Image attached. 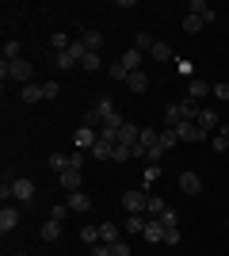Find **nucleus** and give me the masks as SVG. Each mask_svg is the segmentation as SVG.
Masks as SVG:
<instances>
[{
	"mask_svg": "<svg viewBox=\"0 0 229 256\" xmlns=\"http://www.w3.org/2000/svg\"><path fill=\"white\" fill-rule=\"evenodd\" d=\"M31 73H34V65L27 62V58L0 65V80H4V84H8V80H23V84H31Z\"/></svg>",
	"mask_w": 229,
	"mask_h": 256,
	"instance_id": "1",
	"label": "nucleus"
},
{
	"mask_svg": "<svg viewBox=\"0 0 229 256\" xmlns=\"http://www.w3.org/2000/svg\"><path fill=\"white\" fill-rule=\"evenodd\" d=\"M11 199H15V203H31V199H34V184L27 180V176L11 180Z\"/></svg>",
	"mask_w": 229,
	"mask_h": 256,
	"instance_id": "2",
	"label": "nucleus"
},
{
	"mask_svg": "<svg viewBox=\"0 0 229 256\" xmlns=\"http://www.w3.org/2000/svg\"><path fill=\"white\" fill-rule=\"evenodd\" d=\"M145 203H149V195H145V192H126V195H122L126 214H145Z\"/></svg>",
	"mask_w": 229,
	"mask_h": 256,
	"instance_id": "3",
	"label": "nucleus"
},
{
	"mask_svg": "<svg viewBox=\"0 0 229 256\" xmlns=\"http://www.w3.org/2000/svg\"><path fill=\"white\" fill-rule=\"evenodd\" d=\"M176 138H180V142H203V138H207V134L199 130V122H191V118H184V122L176 126Z\"/></svg>",
	"mask_w": 229,
	"mask_h": 256,
	"instance_id": "4",
	"label": "nucleus"
},
{
	"mask_svg": "<svg viewBox=\"0 0 229 256\" xmlns=\"http://www.w3.org/2000/svg\"><path fill=\"white\" fill-rule=\"evenodd\" d=\"M73 142H76V150L84 153V150H92V146L99 142V130H96V126H80V130L73 134Z\"/></svg>",
	"mask_w": 229,
	"mask_h": 256,
	"instance_id": "5",
	"label": "nucleus"
},
{
	"mask_svg": "<svg viewBox=\"0 0 229 256\" xmlns=\"http://www.w3.org/2000/svg\"><path fill=\"white\" fill-rule=\"evenodd\" d=\"M199 130H203V134H207V138H214V134H218V115H214V111H210V107H203V111H199Z\"/></svg>",
	"mask_w": 229,
	"mask_h": 256,
	"instance_id": "6",
	"label": "nucleus"
},
{
	"mask_svg": "<svg viewBox=\"0 0 229 256\" xmlns=\"http://www.w3.org/2000/svg\"><path fill=\"white\" fill-rule=\"evenodd\" d=\"M15 226H19V206L4 203V210H0V234H11Z\"/></svg>",
	"mask_w": 229,
	"mask_h": 256,
	"instance_id": "7",
	"label": "nucleus"
},
{
	"mask_svg": "<svg viewBox=\"0 0 229 256\" xmlns=\"http://www.w3.org/2000/svg\"><path fill=\"white\" fill-rule=\"evenodd\" d=\"M184 118H187L184 115V104H168V107H164V130H176Z\"/></svg>",
	"mask_w": 229,
	"mask_h": 256,
	"instance_id": "8",
	"label": "nucleus"
},
{
	"mask_svg": "<svg viewBox=\"0 0 229 256\" xmlns=\"http://www.w3.org/2000/svg\"><path fill=\"white\" fill-rule=\"evenodd\" d=\"M210 92H214V84H207V80H203V76H195V80H187V100H203V96H210Z\"/></svg>",
	"mask_w": 229,
	"mask_h": 256,
	"instance_id": "9",
	"label": "nucleus"
},
{
	"mask_svg": "<svg viewBox=\"0 0 229 256\" xmlns=\"http://www.w3.org/2000/svg\"><path fill=\"white\" fill-rule=\"evenodd\" d=\"M138 138H142V126H134V122H122V130H119V146L134 150V146H138Z\"/></svg>",
	"mask_w": 229,
	"mask_h": 256,
	"instance_id": "10",
	"label": "nucleus"
},
{
	"mask_svg": "<svg viewBox=\"0 0 229 256\" xmlns=\"http://www.w3.org/2000/svg\"><path fill=\"white\" fill-rule=\"evenodd\" d=\"M57 180H61V188H65V192H80V184H84V176H80V168H69V172H61Z\"/></svg>",
	"mask_w": 229,
	"mask_h": 256,
	"instance_id": "11",
	"label": "nucleus"
},
{
	"mask_svg": "<svg viewBox=\"0 0 229 256\" xmlns=\"http://www.w3.org/2000/svg\"><path fill=\"white\" fill-rule=\"evenodd\" d=\"M180 188H184L187 195H199L203 192V176H199V172H184V176H180Z\"/></svg>",
	"mask_w": 229,
	"mask_h": 256,
	"instance_id": "12",
	"label": "nucleus"
},
{
	"mask_svg": "<svg viewBox=\"0 0 229 256\" xmlns=\"http://www.w3.org/2000/svg\"><path fill=\"white\" fill-rule=\"evenodd\" d=\"M145 241H149V245H157V241H164V222L161 218H149V226H145Z\"/></svg>",
	"mask_w": 229,
	"mask_h": 256,
	"instance_id": "13",
	"label": "nucleus"
},
{
	"mask_svg": "<svg viewBox=\"0 0 229 256\" xmlns=\"http://www.w3.org/2000/svg\"><path fill=\"white\" fill-rule=\"evenodd\" d=\"M99 241H103V245H115V241H122V230L115 222H103L99 226Z\"/></svg>",
	"mask_w": 229,
	"mask_h": 256,
	"instance_id": "14",
	"label": "nucleus"
},
{
	"mask_svg": "<svg viewBox=\"0 0 229 256\" xmlns=\"http://www.w3.org/2000/svg\"><path fill=\"white\" fill-rule=\"evenodd\" d=\"M88 206H92V199H88L84 192H69V210L73 214H84Z\"/></svg>",
	"mask_w": 229,
	"mask_h": 256,
	"instance_id": "15",
	"label": "nucleus"
},
{
	"mask_svg": "<svg viewBox=\"0 0 229 256\" xmlns=\"http://www.w3.org/2000/svg\"><path fill=\"white\" fill-rule=\"evenodd\" d=\"M187 12H191V16H199L203 23H214V12H210L207 0H191V8H187Z\"/></svg>",
	"mask_w": 229,
	"mask_h": 256,
	"instance_id": "16",
	"label": "nucleus"
},
{
	"mask_svg": "<svg viewBox=\"0 0 229 256\" xmlns=\"http://www.w3.org/2000/svg\"><path fill=\"white\" fill-rule=\"evenodd\" d=\"M111 153H115V142H107V138H99L96 146H92V157L96 160H111Z\"/></svg>",
	"mask_w": 229,
	"mask_h": 256,
	"instance_id": "17",
	"label": "nucleus"
},
{
	"mask_svg": "<svg viewBox=\"0 0 229 256\" xmlns=\"http://www.w3.org/2000/svg\"><path fill=\"white\" fill-rule=\"evenodd\" d=\"M80 42H84L88 54H99V46H103V34H99V31H84V34H80Z\"/></svg>",
	"mask_w": 229,
	"mask_h": 256,
	"instance_id": "18",
	"label": "nucleus"
},
{
	"mask_svg": "<svg viewBox=\"0 0 229 256\" xmlns=\"http://www.w3.org/2000/svg\"><path fill=\"white\" fill-rule=\"evenodd\" d=\"M210 146H214V153H226L229 150V122H222V130L210 138Z\"/></svg>",
	"mask_w": 229,
	"mask_h": 256,
	"instance_id": "19",
	"label": "nucleus"
},
{
	"mask_svg": "<svg viewBox=\"0 0 229 256\" xmlns=\"http://www.w3.org/2000/svg\"><path fill=\"white\" fill-rule=\"evenodd\" d=\"M38 237H42V241H50V245H54L57 237H61V222H54V218H50V222H46L42 230H38Z\"/></svg>",
	"mask_w": 229,
	"mask_h": 256,
	"instance_id": "20",
	"label": "nucleus"
},
{
	"mask_svg": "<svg viewBox=\"0 0 229 256\" xmlns=\"http://www.w3.org/2000/svg\"><path fill=\"white\" fill-rule=\"evenodd\" d=\"M153 46H157V38H153L149 31H138V34H134V50H142V54H149Z\"/></svg>",
	"mask_w": 229,
	"mask_h": 256,
	"instance_id": "21",
	"label": "nucleus"
},
{
	"mask_svg": "<svg viewBox=\"0 0 229 256\" xmlns=\"http://www.w3.org/2000/svg\"><path fill=\"white\" fill-rule=\"evenodd\" d=\"M122 65H126L130 73H138V69H142V50H134V46H130V50L122 54Z\"/></svg>",
	"mask_w": 229,
	"mask_h": 256,
	"instance_id": "22",
	"label": "nucleus"
},
{
	"mask_svg": "<svg viewBox=\"0 0 229 256\" xmlns=\"http://www.w3.org/2000/svg\"><path fill=\"white\" fill-rule=\"evenodd\" d=\"M126 84H130V92H145V88H149V76H145L142 69H138V73H130V76H126Z\"/></svg>",
	"mask_w": 229,
	"mask_h": 256,
	"instance_id": "23",
	"label": "nucleus"
},
{
	"mask_svg": "<svg viewBox=\"0 0 229 256\" xmlns=\"http://www.w3.org/2000/svg\"><path fill=\"white\" fill-rule=\"evenodd\" d=\"M164 210H168V206H164L161 195H149V203H145V214H149V218H161Z\"/></svg>",
	"mask_w": 229,
	"mask_h": 256,
	"instance_id": "24",
	"label": "nucleus"
},
{
	"mask_svg": "<svg viewBox=\"0 0 229 256\" xmlns=\"http://www.w3.org/2000/svg\"><path fill=\"white\" fill-rule=\"evenodd\" d=\"M149 58H153V62H176V54L168 50L164 42H157V46H153V50H149Z\"/></svg>",
	"mask_w": 229,
	"mask_h": 256,
	"instance_id": "25",
	"label": "nucleus"
},
{
	"mask_svg": "<svg viewBox=\"0 0 229 256\" xmlns=\"http://www.w3.org/2000/svg\"><path fill=\"white\" fill-rule=\"evenodd\" d=\"M38 100H46L42 84H23V104H38Z\"/></svg>",
	"mask_w": 229,
	"mask_h": 256,
	"instance_id": "26",
	"label": "nucleus"
},
{
	"mask_svg": "<svg viewBox=\"0 0 229 256\" xmlns=\"http://www.w3.org/2000/svg\"><path fill=\"white\" fill-rule=\"evenodd\" d=\"M50 168H54L57 176H61V172H69V168H73V160H69L65 153H54V157H50Z\"/></svg>",
	"mask_w": 229,
	"mask_h": 256,
	"instance_id": "27",
	"label": "nucleus"
},
{
	"mask_svg": "<svg viewBox=\"0 0 229 256\" xmlns=\"http://www.w3.org/2000/svg\"><path fill=\"white\" fill-rule=\"evenodd\" d=\"M50 46H54V54H65V50H69L73 42H69V38H65L61 31H54V34H50Z\"/></svg>",
	"mask_w": 229,
	"mask_h": 256,
	"instance_id": "28",
	"label": "nucleus"
},
{
	"mask_svg": "<svg viewBox=\"0 0 229 256\" xmlns=\"http://www.w3.org/2000/svg\"><path fill=\"white\" fill-rule=\"evenodd\" d=\"M107 76H111V80H122V84H126V76H130V69H126L122 62H115V65L107 69Z\"/></svg>",
	"mask_w": 229,
	"mask_h": 256,
	"instance_id": "29",
	"label": "nucleus"
},
{
	"mask_svg": "<svg viewBox=\"0 0 229 256\" xmlns=\"http://www.w3.org/2000/svg\"><path fill=\"white\" fill-rule=\"evenodd\" d=\"M203 27H207V23L199 20V16H191V12H187V16H184V31H187V34H195V31H203Z\"/></svg>",
	"mask_w": 229,
	"mask_h": 256,
	"instance_id": "30",
	"label": "nucleus"
},
{
	"mask_svg": "<svg viewBox=\"0 0 229 256\" xmlns=\"http://www.w3.org/2000/svg\"><path fill=\"white\" fill-rule=\"evenodd\" d=\"M23 54H19V42H15V38H8V42H4V62H19Z\"/></svg>",
	"mask_w": 229,
	"mask_h": 256,
	"instance_id": "31",
	"label": "nucleus"
},
{
	"mask_svg": "<svg viewBox=\"0 0 229 256\" xmlns=\"http://www.w3.org/2000/svg\"><path fill=\"white\" fill-rule=\"evenodd\" d=\"M80 241H84V245H99V230L96 226H84V230H80Z\"/></svg>",
	"mask_w": 229,
	"mask_h": 256,
	"instance_id": "32",
	"label": "nucleus"
},
{
	"mask_svg": "<svg viewBox=\"0 0 229 256\" xmlns=\"http://www.w3.org/2000/svg\"><path fill=\"white\" fill-rule=\"evenodd\" d=\"M145 226H149V222H145L142 214H130V222H126V230H130V234H145Z\"/></svg>",
	"mask_w": 229,
	"mask_h": 256,
	"instance_id": "33",
	"label": "nucleus"
},
{
	"mask_svg": "<svg viewBox=\"0 0 229 256\" xmlns=\"http://www.w3.org/2000/svg\"><path fill=\"white\" fill-rule=\"evenodd\" d=\"M176 142H180V138H176V130H161V150H164V153L172 150Z\"/></svg>",
	"mask_w": 229,
	"mask_h": 256,
	"instance_id": "34",
	"label": "nucleus"
},
{
	"mask_svg": "<svg viewBox=\"0 0 229 256\" xmlns=\"http://www.w3.org/2000/svg\"><path fill=\"white\" fill-rule=\"evenodd\" d=\"M42 96L46 100H57V96H61V84H57V80H46V84H42Z\"/></svg>",
	"mask_w": 229,
	"mask_h": 256,
	"instance_id": "35",
	"label": "nucleus"
},
{
	"mask_svg": "<svg viewBox=\"0 0 229 256\" xmlns=\"http://www.w3.org/2000/svg\"><path fill=\"white\" fill-rule=\"evenodd\" d=\"M164 245H180V226H164Z\"/></svg>",
	"mask_w": 229,
	"mask_h": 256,
	"instance_id": "36",
	"label": "nucleus"
},
{
	"mask_svg": "<svg viewBox=\"0 0 229 256\" xmlns=\"http://www.w3.org/2000/svg\"><path fill=\"white\" fill-rule=\"evenodd\" d=\"M80 69H88V73H96V69H99V54H84V62H80Z\"/></svg>",
	"mask_w": 229,
	"mask_h": 256,
	"instance_id": "37",
	"label": "nucleus"
},
{
	"mask_svg": "<svg viewBox=\"0 0 229 256\" xmlns=\"http://www.w3.org/2000/svg\"><path fill=\"white\" fill-rule=\"evenodd\" d=\"M54 65H57V69H73L76 62L69 58V50H65V54H54Z\"/></svg>",
	"mask_w": 229,
	"mask_h": 256,
	"instance_id": "38",
	"label": "nucleus"
},
{
	"mask_svg": "<svg viewBox=\"0 0 229 256\" xmlns=\"http://www.w3.org/2000/svg\"><path fill=\"white\" fill-rule=\"evenodd\" d=\"M176 65H180V73H184L187 80H195V65H191V62H184V58H176Z\"/></svg>",
	"mask_w": 229,
	"mask_h": 256,
	"instance_id": "39",
	"label": "nucleus"
},
{
	"mask_svg": "<svg viewBox=\"0 0 229 256\" xmlns=\"http://www.w3.org/2000/svg\"><path fill=\"white\" fill-rule=\"evenodd\" d=\"M65 214H69V203H54V210H50V218H54V222H61Z\"/></svg>",
	"mask_w": 229,
	"mask_h": 256,
	"instance_id": "40",
	"label": "nucleus"
},
{
	"mask_svg": "<svg viewBox=\"0 0 229 256\" xmlns=\"http://www.w3.org/2000/svg\"><path fill=\"white\" fill-rule=\"evenodd\" d=\"M130 157H134V153L126 150V146H115V153H111V160H130Z\"/></svg>",
	"mask_w": 229,
	"mask_h": 256,
	"instance_id": "41",
	"label": "nucleus"
},
{
	"mask_svg": "<svg viewBox=\"0 0 229 256\" xmlns=\"http://www.w3.org/2000/svg\"><path fill=\"white\" fill-rule=\"evenodd\" d=\"M111 256H130V245H126V241H115V245H111Z\"/></svg>",
	"mask_w": 229,
	"mask_h": 256,
	"instance_id": "42",
	"label": "nucleus"
},
{
	"mask_svg": "<svg viewBox=\"0 0 229 256\" xmlns=\"http://www.w3.org/2000/svg\"><path fill=\"white\" fill-rule=\"evenodd\" d=\"M214 96H218L222 104H229V84H226V80H222V84H214Z\"/></svg>",
	"mask_w": 229,
	"mask_h": 256,
	"instance_id": "43",
	"label": "nucleus"
},
{
	"mask_svg": "<svg viewBox=\"0 0 229 256\" xmlns=\"http://www.w3.org/2000/svg\"><path fill=\"white\" fill-rule=\"evenodd\" d=\"M88 256H111V245H103V241H99V245H92V252Z\"/></svg>",
	"mask_w": 229,
	"mask_h": 256,
	"instance_id": "44",
	"label": "nucleus"
},
{
	"mask_svg": "<svg viewBox=\"0 0 229 256\" xmlns=\"http://www.w3.org/2000/svg\"><path fill=\"white\" fill-rule=\"evenodd\" d=\"M161 222H164V226H176V222H180V214H176V210H164Z\"/></svg>",
	"mask_w": 229,
	"mask_h": 256,
	"instance_id": "45",
	"label": "nucleus"
},
{
	"mask_svg": "<svg viewBox=\"0 0 229 256\" xmlns=\"http://www.w3.org/2000/svg\"><path fill=\"white\" fill-rule=\"evenodd\" d=\"M157 176H161V168H157V164H149V168H145V184H153Z\"/></svg>",
	"mask_w": 229,
	"mask_h": 256,
	"instance_id": "46",
	"label": "nucleus"
},
{
	"mask_svg": "<svg viewBox=\"0 0 229 256\" xmlns=\"http://www.w3.org/2000/svg\"><path fill=\"white\" fill-rule=\"evenodd\" d=\"M15 256H27V252H15Z\"/></svg>",
	"mask_w": 229,
	"mask_h": 256,
	"instance_id": "47",
	"label": "nucleus"
},
{
	"mask_svg": "<svg viewBox=\"0 0 229 256\" xmlns=\"http://www.w3.org/2000/svg\"><path fill=\"white\" fill-rule=\"evenodd\" d=\"M226 226H229V218H226Z\"/></svg>",
	"mask_w": 229,
	"mask_h": 256,
	"instance_id": "48",
	"label": "nucleus"
}]
</instances>
